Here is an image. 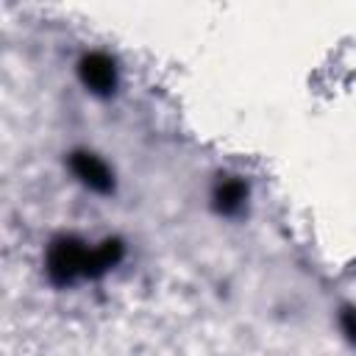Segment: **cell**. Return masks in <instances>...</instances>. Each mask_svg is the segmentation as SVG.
Instances as JSON below:
<instances>
[{"label": "cell", "instance_id": "6da1fadb", "mask_svg": "<svg viewBox=\"0 0 356 356\" xmlns=\"http://www.w3.org/2000/svg\"><path fill=\"white\" fill-rule=\"evenodd\" d=\"M92 248L78 236H58L44 253V273L56 286H72L78 278H89Z\"/></svg>", "mask_w": 356, "mask_h": 356}, {"label": "cell", "instance_id": "7a4b0ae2", "mask_svg": "<svg viewBox=\"0 0 356 356\" xmlns=\"http://www.w3.org/2000/svg\"><path fill=\"white\" fill-rule=\"evenodd\" d=\"M78 78L86 86V92H92L97 97H111L117 92V86H120L117 64L106 53H86V56H81Z\"/></svg>", "mask_w": 356, "mask_h": 356}, {"label": "cell", "instance_id": "3957f363", "mask_svg": "<svg viewBox=\"0 0 356 356\" xmlns=\"http://www.w3.org/2000/svg\"><path fill=\"white\" fill-rule=\"evenodd\" d=\"M67 164H70L72 175L86 189H92L97 195L114 192V172H111V167L100 156H95L92 150H72L70 159H67Z\"/></svg>", "mask_w": 356, "mask_h": 356}, {"label": "cell", "instance_id": "277c9868", "mask_svg": "<svg viewBox=\"0 0 356 356\" xmlns=\"http://www.w3.org/2000/svg\"><path fill=\"white\" fill-rule=\"evenodd\" d=\"M248 203V184L239 175H220L211 189V206L222 217H236Z\"/></svg>", "mask_w": 356, "mask_h": 356}, {"label": "cell", "instance_id": "5b68a950", "mask_svg": "<svg viewBox=\"0 0 356 356\" xmlns=\"http://www.w3.org/2000/svg\"><path fill=\"white\" fill-rule=\"evenodd\" d=\"M120 259H122V242L120 239H106V242L95 245L92 256H89V278H100L103 273L117 267Z\"/></svg>", "mask_w": 356, "mask_h": 356}, {"label": "cell", "instance_id": "8992f818", "mask_svg": "<svg viewBox=\"0 0 356 356\" xmlns=\"http://www.w3.org/2000/svg\"><path fill=\"white\" fill-rule=\"evenodd\" d=\"M339 328H342V334L356 345V309H353V306H345V309L339 312Z\"/></svg>", "mask_w": 356, "mask_h": 356}]
</instances>
